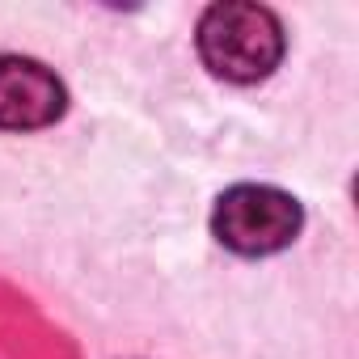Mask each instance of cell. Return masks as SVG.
<instances>
[{"label": "cell", "instance_id": "7a4b0ae2", "mask_svg": "<svg viewBox=\"0 0 359 359\" xmlns=\"http://www.w3.org/2000/svg\"><path fill=\"white\" fill-rule=\"evenodd\" d=\"M300 224H304L300 203L275 187H233L220 195L212 212V233L220 237V245L245 258H262L292 245Z\"/></svg>", "mask_w": 359, "mask_h": 359}, {"label": "cell", "instance_id": "3957f363", "mask_svg": "<svg viewBox=\"0 0 359 359\" xmlns=\"http://www.w3.org/2000/svg\"><path fill=\"white\" fill-rule=\"evenodd\" d=\"M68 93L51 68L22 55H0V127L34 131L64 114Z\"/></svg>", "mask_w": 359, "mask_h": 359}, {"label": "cell", "instance_id": "6da1fadb", "mask_svg": "<svg viewBox=\"0 0 359 359\" xmlns=\"http://www.w3.org/2000/svg\"><path fill=\"white\" fill-rule=\"evenodd\" d=\"M199 55L224 81H262L283 60V26L262 5H245V0L212 5L199 22Z\"/></svg>", "mask_w": 359, "mask_h": 359}]
</instances>
